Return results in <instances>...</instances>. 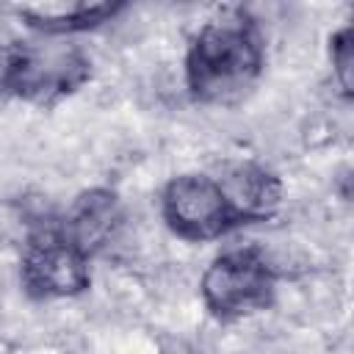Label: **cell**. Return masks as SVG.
I'll return each mask as SVG.
<instances>
[{"instance_id":"30bf717a","label":"cell","mask_w":354,"mask_h":354,"mask_svg":"<svg viewBox=\"0 0 354 354\" xmlns=\"http://www.w3.org/2000/svg\"><path fill=\"white\" fill-rule=\"evenodd\" d=\"M6 69H8V44H0V94H6Z\"/></svg>"},{"instance_id":"6da1fadb","label":"cell","mask_w":354,"mask_h":354,"mask_svg":"<svg viewBox=\"0 0 354 354\" xmlns=\"http://www.w3.org/2000/svg\"><path fill=\"white\" fill-rule=\"evenodd\" d=\"M266 61L257 22L243 8H221L191 39L185 53V86L196 102L232 105L243 100Z\"/></svg>"},{"instance_id":"52a82bcc","label":"cell","mask_w":354,"mask_h":354,"mask_svg":"<svg viewBox=\"0 0 354 354\" xmlns=\"http://www.w3.org/2000/svg\"><path fill=\"white\" fill-rule=\"evenodd\" d=\"M216 183L227 199L235 227L266 221L282 205L279 177L260 163H252V160L230 163V166H224L221 177H216Z\"/></svg>"},{"instance_id":"8992f818","label":"cell","mask_w":354,"mask_h":354,"mask_svg":"<svg viewBox=\"0 0 354 354\" xmlns=\"http://www.w3.org/2000/svg\"><path fill=\"white\" fill-rule=\"evenodd\" d=\"M55 227L72 246H77L86 257H91L105 246H111V241L122 227L119 196L108 188H88L69 202L66 213Z\"/></svg>"},{"instance_id":"5b68a950","label":"cell","mask_w":354,"mask_h":354,"mask_svg":"<svg viewBox=\"0 0 354 354\" xmlns=\"http://www.w3.org/2000/svg\"><path fill=\"white\" fill-rule=\"evenodd\" d=\"M160 213L183 241H213L235 227L216 177L202 171L171 177L160 194Z\"/></svg>"},{"instance_id":"277c9868","label":"cell","mask_w":354,"mask_h":354,"mask_svg":"<svg viewBox=\"0 0 354 354\" xmlns=\"http://www.w3.org/2000/svg\"><path fill=\"white\" fill-rule=\"evenodd\" d=\"M88 260L77 246H72L58 227L36 230L19 260V277L30 296L36 299H72L91 285Z\"/></svg>"},{"instance_id":"7a4b0ae2","label":"cell","mask_w":354,"mask_h":354,"mask_svg":"<svg viewBox=\"0 0 354 354\" xmlns=\"http://www.w3.org/2000/svg\"><path fill=\"white\" fill-rule=\"evenodd\" d=\"M91 77L88 53L66 36H39L8 44L6 94L33 105H53Z\"/></svg>"},{"instance_id":"3957f363","label":"cell","mask_w":354,"mask_h":354,"mask_svg":"<svg viewBox=\"0 0 354 354\" xmlns=\"http://www.w3.org/2000/svg\"><path fill=\"white\" fill-rule=\"evenodd\" d=\"M199 293L216 318H246L271 307L277 293V271L257 246H232L207 263Z\"/></svg>"},{"instance_id":"ba28073f","label":"cell","mask_w":354,"mask_h":354,"mask_svg":"<svg viewBox=\"0 0 354 354\" xmlns=\"http://www.w3.org/2000/svg\"><path fill=\"white\" fill-rule=\"evenodd\" d=\"M122 11L119 3H25L17 6V17L25 19L39 36H75L91 30Z\"/></svg>"},{"instance_id":"9c48e42d","label":"cell","mask_w":354,"mask_h":354,"mask_svg":"<svg viewBox=\"0 0 354 354\" xmlns=\"http://www.w3.org/2000/svg\"><path fill=\"white\" fill-rule=\"evenodd\" d=\"M329 64H332V77L340 86L343 97H351L354 86V30L351 25H343L332 33L329 39Z\"/></svg>"}]
</instances>
